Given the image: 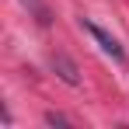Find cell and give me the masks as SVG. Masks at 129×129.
<instances>
[{"label":"cell","instance_id":"obj_1","mask_svg":"<svg viewBox=\"0 0 129 129\" xmlns=\"http://www.w3.org/2000/svg\"><path fill=\"white\" fill-rule=\"evenodd\" d=\"M84 28L91 31V39H94V42L101 45V52H108V56H112V59H119V63L126 59V52H122V45L115 42V39L108 35V31L101 28V24H94V21H84Z\"/></svg>","mask_w":129,"mask_h":129},{"label":"cell","instance_id":"obj_2","mask_svg":"<svg viewBox=\"0 0 129 129\" xmlns=\"http://www.w3.org/2000/svg\"><path fill=\"white\" fill-rule=\"evenodd\" d=\"M24 4H28V7H31V11H35V14H39V21H49V18H45V7H42V4H39V0H24Z\"/></svg>","mask_w":129,"mask_h":129}]
</instances>
